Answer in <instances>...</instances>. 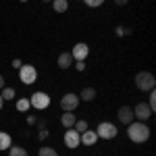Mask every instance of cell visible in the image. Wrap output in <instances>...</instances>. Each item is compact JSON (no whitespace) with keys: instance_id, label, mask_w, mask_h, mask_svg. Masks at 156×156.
I'll return each mask as SVG.
<instances>
[{"instance_id":"6da1fadb","label":"cell","mask_w":156,"mask_h":156,"mask_svg":"<svg viewBox=\"0 0 156 156\" xmlns=\"http://www.w3.org/2000/svg\"><path fill=\"white\" fill-rule=\"evenodd\" d=\"M127 135L135 144H144V142L150 140V127L146 125L144 121H131L127 125Z\"/></svg>"},{"instance_id":"7a4b0ae2","label":"cell","mask_w":156,"mask_h":156,"mask_svg":"<svg viewBox=\"0 0 156 156\" xmlns=\"http://www.w3.org/2000/svg\"><path fill=\"white\" fill-rule=\"evenodd\" d=\"M154 85H156V79L150 71H140L135 75V87L140 92H150V90H154Z\"/></svg>"},{"instance_id":"3957f363","label":"cell","mask_w":156,"mask_h":156,"mask_svg":"<svg viewBox=\"0 0 156 156\" xmlns=\"http://www.w3.org/2000/svg\"><path fill=\"white\" fill-rule=\"evenodd\" d=\"M98 137H102V140H112V137H117V133H119V129H117V125H112V123H108V121H102L100 125H98Z\"/></svg>"},{"instance_id":"277c9868","label":"cell","mask_w":156,"mask_h":156,"mask_svg":"<svg viewBox=\"0 0 156 156\" xmlns=\"http://www.w3.org/2000/svg\"><path fill=\"white\" fill-rule=\"evenodd\" d=\"M29 104H31V108H36V110H46L50 106V96L46 92H36L34 96L29 98Z\"/></svg>"},{"instance_id":"5b68a950","label":"cell","mask_w":156,"mask_h":156,"mask_svg":"<svg viewBox=\"0 0 156 156\" xmlns=\"http://www.w3.org/2000/svg\"><path fill=\"white\" fill-rule=\"evenodd\" d=\"M19 79H21V83H25V85L36 83V79H37L36 67H31V65H23V67L19 69Z\"/></svg>"},{"instance_id":"8992f818","label":"cell","mask_w":156,"mask_h":156,"mask_svg":"<svg viewBox=\"0 0 156 156\" xmlns=\"http://www.w3.org/2000/svg\"><path fill=\"white\" fill-rule=\"evenodd\" d=\"M79 96L77 94H73V92H69V94H65V96L60 98V108L65 110V112H73V110H77V106H79Z\"/></svg>"},{"instance_id":"52a82bcc","label":"cell","mask_w":156,"mask_h":156,"mask_svg":"<svg viewBox=\"0 0 156 156\" xmlns=\"http://www.w3.org/2000/svg\"><path fill=\"white\" fill-rule=\"evenodd\" d=\"M152 115H154V112H152V108L148 106L146 102H140L137 106L133 108V117H135V119H137V121H144V123H146V121L150 119Z\"/></svg>"},{"instance_id":"ba28073f","label":"cell","mask_w":156,"mask_h":156,"mask_svg":"<svg viewBox=\"0 0 156 156\" xmlns=\"http://www.w3.org/2000/svg\"><path fill=\"white\" fill-rule=\"evenodd\" d=\"M79 144H81V135L75 131L73 127H71V129H67V131H65V146L71 148V150H75Z\"/></svg>"},{"instance_id":"9c48e42d","label":"cell","mask_w":156,"mask_h":156,"mask_svg":"<svg viewBox=\"0 0 156 156\" xmlns=\"http://www.w3.org/2000/svg\"><path fill=\"white\" fill-rule=\"evenodd\" d=\"M87 54H90V46L83 44V42H77V44L73 46V50H71L73 60H85V58H87Z\"/></svg>"},{"instance_id":"30bf717a","label":"cell","mask_w":156,"mask_h":156,"mask_svg":"<svg viewBox=\"0 0 156 156\" xmlns=\"http://www.w3.org/2000/svg\"><path fill=\"white\" fill-rule=\"evenodd\" d=\"M117 117H119V121L123 123V125H129L131 121H135V117H133V108H131V106H121L119 112H117Z\"/></svg>"},{"instance_id":"8fae6325","label":"cell","mask_w":156,"mask_h":156,"mask_svg":"<svg viewBox=\"0 0 156 156\" xmlns=\"http://www.w3.org/2000/svg\"><path fill=\"white\" fill-rule=\"evenodd\" d=\"M81 135V144H85V146H94L98 142V133L94 131V129H85L83 133H79Z\"/></svg>"},{"instance_id":"7c38bea8","label":"cell","mask_w":156,"mask_h":156,"mask_svg":"<svg viewBox=\"0 0 156 156\" xmlns=\"http://www.w3.org/2000/svg\"><path fill=\"white\" fill-rule=\"evenodd\" d=\"M73 62H75V60H73L71 52H60V54H58V67H60V69H69Z\"/></svg>"},{"instance_id":"4fadbf2b","label":"cell","mask_w":156,"mask_h":156,"mask_svg":"<svg viewBox=\"0 0 156 156\" xmlns=\"http://www.w3.org/2000/svg\"><path fill=\"white\" fill-rule=\"evenodd\" d=\"M75 115L73 112H62V117H60V125L65 127V129H71L73 125H75Z\"/></svg>"},{"instance_id":"5bb4252c","label":"cell","mask_w":156,"mask_h":156,"mask_svg":"<svg viewBox=\"0 0 156 156\" xmlns=\"http://www.w3.org/2000/svg\"><path fill=\"white\" fill-rule=\"evenodd\" d=\"M94 98H96V90L94 87H83L81 94H79V100H83V102H92Z\"/></svg>"},{"instance_id":"9a60e30c","label":"cell","mask_w":156,"mask_h":156,"mask_svg":"<svg viewBox=\"0 0 156 156\" xmlns=\"http://www.w3.org/2000/svg\"><path fill=\"white\" fill-rule=\"evenodd\" d=\"M11 146H12L11 135H9L6 131H0V152H2V150H9Z\"/></svg>"},{"instance_id":"2e32d148","label":"cell","mask_w":156,"mask_h":156,"mask_svg":"<svg viewBox=\"0 0 156 156\" xmlns=\"http://www.w3.org/2000/svg\"><path fill=\"white\" fill-rule=\"evenodd\" d=\"M52 9H54V12H67L69 11V2L67 0H52Z\"/></svg>"},{"instance_id":"e0dca14e","label":"cell","mask_w":156,"mask_h":156,"mask_svg":"<svg viewBox=\"0 0 156 156\" xmlns=\"http://www.w3.org/2000/svg\"><path fill=\"white\" fill-rule=\"evenodd\" d=\"M29 108H31L29 98H19V100H17V110H19V112H27Z\"/></svg>"},{"instance_id":"ac0fdd59","label":"cell","mask_w":156,"mask_h":156,"mask_svg":"<svg viewBox=\"0 0 156 156\" xmlns=\"http://www.w3.org/2000/svg\"><path fill=\"white\" fill-rule=\"evenodd\" d=\"M9 156H29V154H27V150L21 148V146H11L9 148Z\"/></svg>"},{"instance_id":"d6986e66","label":"cell","mask_w":156,"mask_h":156,"mask_svg":"<svg viewBox=\"0 0 156 156\" xmlns=\"http://www.w3.org/2000/svg\"><path fill=\"white\" fill-rule=\"evenodd\" d=\"M0 96H2V100H12V98L17 96V92H15L12 87H6V85H4L2 92H0Z\"/></svg>"},{"instance_id":"ffe728a7","label":"cell","mask_w":156,"mask_h":156,"mask_svg":"<svg viewBox=\"0 0 156 156\" xmlns=\"http://www.w3.org/2000/svg\"><path fill=\"white\" fill-rule=\"evenodd\" d=\"M37 156H58V152H56L54 148H48V146H42V148H40V152H37Z\"/></svg>"},{"instance_id":"44dd1931","label":"cell","mask_w":156,"mask_h":156,"mask_svg":"<svg viewBox=\"0 0 156 156\" xmlns=\"http://www.w3.org/2000/svg\"><path fill=\"white\" fill-rule=\"evenodd\" d=\"M73 129H75L77 133H83L85 129H90V127H87V121H75V125H73Z\"/></svg>"},{"instance_id":"7402d4cb","label":"cell","mask_w":156,"mask_h":156,"mask_svg":"<svg viewBox=\"0 0 156 156\" xmlns=\"http://www.w3.org/2000/svg\"><path fill=\"white\" fill-rule=\"evenodd\" d=\"M148 106L152 108V112L156 110V92H154V90H150V96H148Z\"/></svg>"},{"instance_id":"603a6c76","label":"cell","mask_w":156,"mask_h":156,"mask_svg":"<svg viewBox=\"0 0 156 156\" xmlns=\"http://www.w3.org/2000/svg\"><path fill=\"white\" fill-rule=\"evenodd\" d=\"M83 2L90 6V9H98V6H102V4H104V0H83Z\"/></svg>"},{"instance_id":"cb8c5ba5","label":"cell","mask_w":156,"mask_h":156,"mask_svg":"<svg viewBox=\"0 0 156 156\" xmlns=\"http://www.w3.org/2000/svg\"><path fill=\"white\" fill-rule=\"evenodd\" d=\"M37 135H40V140H46V137H48V129H46V125H40V133H37Z\"/></svg>"},{"instance_id":"d4e9b609","label":"cell","mask_w":156,"mask_h":156,"mask_svg":"<svg viewBox=\"0 0 156 156\" xmlns=\"http://www.w3.org/2000/svg\"><path fill=\"white\" fill-rule=\"evenodd\" d=\"M75 67H77V71H85V62L83 60H75Z\"/></svg>"},{"instance_id":"484cf974","label":"cell","mask_w":156,"mask_h":156,"mask_svg":"<svg viewBox=\"0 0 156 156\" xmlns=\"http://www.w3.org/2000/svg\"><path fill=\"white\" fill-rule=\"evenodd\" d=\"M11 65H12V67H15V69H21V67H23V62H21V60H19V58H15V60H12V62H11Z\"/></svg>"},{"instance_id":"4316f807","label":"cell","mask_w":156,"mask_h":156,"mask_svg":"<svg viewBox=\"0 0 156 156\" xmlns=\"http://www.w3.org/2000/svg\"><path fill=\"white\" fill-rule=\"evenodd\" d=\"M125 34H129V29H127V31H125V27H117V36H125Z\"/></svg>"},{"instance_id":"83f0119b","label":"cell","mask_w":156,"mask_h":156,"mask_svg":"<svg viewBox=\"0 0 156 156\" xmlns=\"http://www.w3.org/2000/svg\"><path fill=\"white\" fill-rule=\"evenodd\" d=\"M127 2H129V0H115V4H119V6H125Z\"/></svg>"},{"instance_id":"f1b7e54d","label":"cell","mask_w":156,"mask_h":156,"mask_svg":"<svg viewBox=\"0 0 156 156\" xmlns=\"http://www.w3.org/2000/svg\"><path fill=\"white\" fill-rule=\"evenodd\" d=\"M2 87H4V77L0 75V90H2Z\"/></svg>"},{"instance_id":"f546056e","label":"cell","mask_w":156,"mask_h":156,"mask_svg":"<svg viewBox=\"0 0 156 156\" xmlns=\"http://www.w3.org/2000/svg\"><path fill=\"white\" fill-rule=\"evenodd\" d=\"M2 106H4V100H2V96H0V110H2Z\"/></svg>"},{"instance_id":"4dcf8cb0","label":"cell","mask_w":156,"mask_h":156,"mask_svg":"<svg viewBox=\"0 0 156 156\" xmlns=\"http://www.w3.org/2000/svg\"><path fill=\"white\" fill-rule=\"evenodd\" d=\"M42 2H52V0H42Z\"/></svg>"},{"instance_id":"1f68e13d","label":"cell","mask_w":156,"mask_h":156,"mask_svg":"<svg viewBox=\"0 0 156 156\" xmlns=\"http://www.w3.org/2000/svg\"><path fill=\"white\" fill-rule=\"evenodd\" d=\"M21 2H27V0H21Z\"/></svg>"}]
</instances>
